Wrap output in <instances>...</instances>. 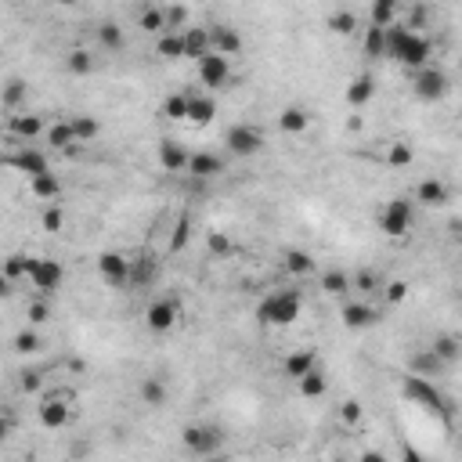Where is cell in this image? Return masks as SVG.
<instances>
[{
	"label": "cell",
	"instance_id": "603a6c76",
	"mask_svg": "<svg viewBox=\"0 0 462 462\" xmlns=\"http://www.w3.org/2000/svg\"><path fill=\"white\" fill-rule=\"evenodd\" d=\"M152 279H156V257L141 253L138 260H130V282L134 286H148Z\"/></svg>",
	"mask_w": 462,
	"mask_h": 462
},
{
	"label": "cell",
	"instance_id": "3957f363",
	"mask_svg": "<svg viewBox=\"0 0 462 462\" xmlns=\"http://www.w3.org/2000/svg\"><path fill=\"white\" fill-rule=\"evenodd\" d=\"M405 394L412 397V401H419L423 408H430V412H441L448 423H451V415H455V408H451V401H444V394L430 383L426 376H408L405 379Z\"/></svg>",
	"mask_w": 462,
	"mask_h": 462
},
{
	"label": "cell",
	"instance_id": "d6986e66",
	"mask_svg": "<svg viewBox=\"0 0 462 462\" xmlns=\"http://www.w3.org/2000/svg\"><path fill=\"white\" fill-rule=\"evenodd\" d=\"M311 368H318V358L311 354V351H296V354H289L286 358V365H282V372L289 376V379H303Z\"/></svg>",
	"mask_w": 462,
	"mask_h": 462
},
{
	"label": "cell",
	"instance_id": "44dd1931",
	"mask_svg": "<svg viewBox=\"0 0 462 462\" xmlns=\"http://www.w3.org/2000/svg\"><path fill=\"white\" fill-rule=\"evenodd\" d=\"M159 163H163V170L177 174V170L188 166V152H184L177 141H163V145H159Z\"/></svg>",
	"mask_w": 462,
	"mask_h": 462
},
{
	"label": "cell",
	"instance_id": "f6af8a7d",
	"mask_svg": "<svg viewBox=\"0 0 462 462\" xmlns=\"http://www.w3.org/2000/svg\"><path fill=\"white\" fill-rule=\"evenodd\" d=\"M98 37H102L105 47H123V33H119V25H112V22H102V25H98Z\"/></svg>",
	"mask_w": 462,
	"mask_h": 462
},
{
	"label": "cell",
	"instance_id": "7a4b0ae2",
	"mask_svg": "<svg viewBox=\"0 0 462 462\" xmlns=\"http://www.w3.org/2000/svg\"><path fill=\"white\" fill-rule=\"evenodd\" d=\"M257 318L267 325H293L300 318V293L296 289H282V293H271L260 300L257 307Z\"/></svg>",
	"mask_w": 462,
	"mask_h": 462
},
{
	"label": "cell",
	"instance_id": "52a82bcc",
	"mask_svg": "<svg viewBox=\"0 0 462 462\" xmlns=\"http://www.w3.org/2000/svg\"><path fill=\"white\" fill-rule=\"evenodd\" d=\"M415 95H419L423 102H441V98L448 95V76H444V69H434V66L419 69V76H415Z\"/></svg>",
	"mask_w": 462,
	"mask_h": 462
},
{
	"label": "cell",
	"instance_id": "8fae6325",
	"mask_svg": "<svg viewBox=\"0 0 462 462\" xmlns=\"http://www.w3.org/2000/svg\"><path fill=\"white\" fill-rule=\"evenodd\" d=\"M145 322H148V329L152 332H170L174 325H177V300H156L148 307V315H145Z\"/></svg>",
	"mask_w": 462,
	"mask_h": 462
},
{
	"label": "cell",
	"instance_id": "836d02e7",
	"mask_svg": "<svg viewBox=\"0 0 462 462\" xmlns=\"http://www.w3.org/2000/svg\"><path fill=\"white\" fill-rule=\"evenodd\" d=\"M141 397H145V405L159 408V405L166 401V390H163V383H159V379H145V383H141Z\"/></svg>",
	"mask_w": 462,
	"mask_h": 462
},
{
	"label": "cell",
	"instance_id": "ab89813d",
	"mask_svg": "<svg viewBox=\"0 0 462 462\" xmlns=\"http://www.w3.org/2000/svg\"><path fill=\"white\" fill-rule=\"evenodd\" d=\"M163 112L170 119H188V95H170L166 105H163Z\"/></svg>",
	"mask_w": 462,
	"mask_h": 462
},
{
	"label": "cell",
	"instance_id": "277c9868",
	"mask_svg": "<svg viewBox=\"0 0 462 462\" xmlns=\"http://www.w3.org/2000/svg\"><path fill=\"white\" fill-rule=\"evenodd\" d=\"M184 448L188 451H195V455H213L221 448V441H224V434L213 423H192V426H184Z\"/></svg>",
	"mask_w": 462,
	"mask_h": 462
},
{
	"label": "cell",
	"instance_id": "91938a15",
	"mask_svg": "<svg viewBox=\"0 0 462 462\" xmlns=\"http://www.w3.org/2000/svg\"><path fill=\"white\" fill-rule=\"evenodd\" d=\"M361 462H387V455H383V451H365Z\"/></svg>",
	"mask_w": 462,
	"mask_h": 462
},
{
	"label": "cell",
	"instance_id": "e575fe53",
	"mask_svg": "<svg viewBox=\"0 0 462 462\" xmlns=\"http://www.w3.org/2000/svg\"><path fill=\"white\" fill-rule=\"evenodd\" d=\"M322 289H325L329 296H344V293L351 289V282H347V274H344V271H329L325 279H322Z\"/></svg>",
	"mask_w": 462,
	"mask_h": 462
},
{
	"label": "cell",
	"instance_id": "484cf974",
	"mask_svg": "<svg viewBox=\"0 0 462 462\" xmlns=\"http://www.w3.org/2000/svg\"><path fill=\"white\" fill-rule=\"evenodd\" d=\"M11 130H15L18 138H25V141H33V138L44 130V123H40V116H15V119H11Z\"/></svg>",
	"mask_w": 462,
	"mask_h": 462
},
{
	"label": "cell",
	"instance_id": "cb8c5ba5",
	"mask_svg": "<svg viewBox=\"0 0 462 462\" xmlns=\"http://www.w3.org/2000/svg\"><path fill=\"white\" fill-rule=\"evenodd\" d=\"M307 123H311V116H307L303 109H296V105L282 109V116H279V127H282L286 134H300V130H307Z\"/></svg>",
	"mask_w": 462,
	"mask_h": 462
},
{
	"label": "cell",
	"instance_id": "4dcf8cb0",
	"mask_svg": "<svg viewBox=\"0 0 462 462\" xmlns=\"http://www.w3.org/2000/svg\"><path fill=\"white\" fill-rule=\"evenodd\" d=\"M47 141H51L54 148H76V138H73L69 123H54V127L47 130Z\"/></svg>",
	"mask_w": 462,
	"mask_h": 462
},
{
	"label": "cell",
	"instance_id": "9f6ffc18",
	"mask_svg": "<svg viewBox=\"0 0 462 462\" xmlns=\"http://www.w3.org/2000/svg\"><path fill=\"white\" fill-rule=\"evenodd\" d=\"M29 322H47V303H29Z\"/></svg>",
	"mask_w": 462,
	"mask_h": 462
},
{
	"label": "cell",
	"instance_id": "7402d4cb",
	"mask_svg": "<svg viewBox=\"0 0 462 462\" xmlns=\"http://www.w3.org/2000/svg\"><path fill=\"white\" fill-rule=\"evenodd\" d=\"M188 170H192L195 177H213V174L224 170V163L213 156V152H195V156H188Z\"/></svg>",
	"mask_w": 462,
	"mask_h": 462
},
{
	"label": "cell",
	"instance_id": "ffe728a7",
	"mask_svg": "<svg viewBox=\"0 0 462 462\" xmlns=\"http://www.w3.org/2000/svg\"><path fill=\"white\" fill-rule=\"evenodd\" d=\"M372 95H376V80L368 76V73H361L351 87H347V102L354 105V109H361V105H368L372 102Z\"/></svg>",
	"mask_w": 462,
	"mask_h": 462
},
{
	"label": "cell",
	"instance_id": "f907efd6",
	"mask_svg": "<svg viewBox=\"0 0 462 462\" xmlns=\"http://www.w3.org/2000/svg\"><path fill=\"white\" fill-rule=\"evenodd\" d=\"M163 18H166V29L174 33V25H184V18H188V8H163Z\"/></svg>",
	"mask_w": 462,
	"mask_h": 462
},
{
	"label": "cell",
	"instance_id": "f35d334b",
	"mask_svg": "<svg viewBox=\"0 0 462 462\" xmlns=\"http://www.w3.org/2000/svg\"><path fill=\"white\" fill-rule=\"evenodd\" d=\"M188 235H192V221H188V217H181L177 228H174V235H170V250L181 253L184 245H188Z\"/></svg>",
	"mask_w": 462,
	"mask_h": 462
},
{
	"label": "cell",
	"instance_id": "6f0895ef",
	"mask_svg": "<svg viewBox=\"0 0 462 462\" xmlns=\"http://www.w3.org/2000/svg\"><path fill=\"white\" fill-rule=\"evenodd\" d=\"M401 462H426L415 448H408V444H401Z\"/></svg>",
	"mask_w": 462,
	"mask_h": 462
},
{
	"label": "cell",
	"instance_id": "d590c367",
	"mask_svg": "<svg viewBox=\"0 0 462 462\" xmlns=\"http://www.w3.org/2000/svg\"><path fill=\"white\" fill-rule=\"evenodd\" d=\"M329 29H332V33H340V37L354 33V29H358V18H354V11H336V15L329 18Z\"/></svg>",
	"mask_w": 462,
	"mask_h": 462
},
{
	"label": "cell",
	"instance_id": "7bdbcfd3",
	"mask_svg": "<svg viewBox=\"0 0 462 462\" xmlns=\"http://www.w3.org/2000/svg\"><path fill=\"white\" fill-rule=\"evenodd\" d=\"M90 69H95V61H90V54H87V51H73V54H69V73L87 76Z\"/></svg>",
	"mask_w": 462,
	"mask_h": 462
},
{
	"label": "cell",
	"instance_id": "b9f144b4",
	"mask_svg": "<svg viewBox=\"0 0 462 462\" xmlns=\"http://www.w3.org/2000/svg\"><path fill=\"white\" fill-rule=\"evenodd\" d=\"M15 351H18V354H33V351H40V336H37V332H29V329H22V332L15 336Z\"/></svg>",
	"mask_w": 462,
	"mask_h": 462
},
{
	"label": "cell",
	"instance_id": "8d00e7d4",
	"mask_svg": "<svg viewBox=\"0 0 462 462\" xmlns=\"http://www.w3.org/2000/svg\"><path fill=\"white\" fill-rule=\"evenodd\" d=\"M25 80H8V87H4V98H0V102H4L8 109H18L22 102H25Z\"/></svg>",
	"mask_w": 462,
	"mask_h": 462
},
{
	"label": "cell",
	"instance_id": "e0dca14e",
	"mask_svg": "<svg viewBox=\"0 0 462 462\" xmlns=\"http://www.w3.org/2000/svg\"><path fill=\"white\" fill-rule=\"evenodd\" d=\"M415 199L423 206H444L448 202V184L437 181V177H430V181H423L419 188H415Z\"/></svg>",
	"mask_w": 462,
	"mask_h": 462
},
{
	"label": "cell",
	"instance_id": "db71d44e",
	"mask_svg": "<svg viewBox=\"0 0 462 462\" xmlns=\"http://www.w3.org/2000/svg\"><path fill=\"white\" fill-rule=\"evenodd\" d=\"M405 296H408V282H390L387 286V300L390 303H401Z\"/></svg>",
	"mask_w": 462,
	"mask_h": 462
},
{
	"label": "cell",
	"instance_id": "2e32d148",
	"mask_svg": "<svg viewBox=\"0 0 462 462\" xmlns=\"http://www.w3.org/2000/svg\"><path fill=\"white\" fill-rule=\"evenodd\" d=\"M213 116H217V102H213V98H202V95L188 98V123L206 127V123H213Z\"/></svg>",
	"mask_w": 462,
	"mask_h": 462
},
{
	"label": "cell",
	"instance_id": "5b68a950",
	"mask_svg": "<svg viewBox=\"0 0 462 462\" xmlns=\"http://www.w3.org/2000/svg\"><path fill=\"white\" fill-rule=\"evenodd\" d=\"M379 228H383L390 238H401V235L412 228V202H408L405 195L390 199L387 209H383V217H379Z\"/></svg>",
	"mask_w": 462,
	"mask_h": 462
},
{
	"label": "cell",
	"instance_id": "d4e9b609",
	"mask_svg": "<svg viewBox=\"0 0 462 462\" xmlns=\"http://www.w3.org/2000/svg\"><path fill=\"white\" fill-rule=\"evenodd\" d=\"M29 188H33V195H40V199H58L61 195V181L54 174H40V177L29 181Z\"/></svg>",
	"mask_w": 462,
	"mask_h": 462
},
{
	"label": "cell",
	"instance_id": "ac0fdd59",
	"mask_svg": "<svg viewBox=\"0 0 462 462\" xmlns=\"http://www.w3.org/2000/svg\"><path fill=\"white\" fill-rule=\"evenodd\" d=\"M181 40H184V58L199 61L202 54H209V29H184Z\"/></svg>",
	"mask_w": 462,
	"mask_h": 462
},
{
	"label": "cell",
	"instance_id": "f1b7e54d",
	"mask_svg": "<svg viewBox=\"0 0 462 462\" xmlns=\"http://www.w3.org/2000/svg\"><path fill=\"white\" fill-rule=\"evenodd\" d=\"M29 267H33V257H25V253H11L8 260H4V279L11 282V279H18V274H29Z\"/></svg>",
	"mask_w": 462,
	"mask_h": 462
},
{
	"label": "cell",
	"instance_id": "9a60e30c",
	"mask_svg": "<svg viewBox=\"0 0 462 462\" xmlns=\"http://www.w3.org/2000/svg\"><path fill=\"white\" fill-rule=\"evenodd\" d=\"M376 322H379V315L368 303H344V325L347 329H368Z\"/></svg>",
	"mask_w": 462,
	"mask_h": 462
},
{
	"label": "cell",
	"instance_id": "816d5d0a",
	"mask_svg": "<svg viewBox=\"0 0 462 462\" xmlns=\"http://www.w3.org/2000/svg\"><path fill=\"white\" fill-rule=\"evenodd\" d=\"M354 289L358 293H376V274L372 271H361L358 279H354Z\"/></svg>",
	"mask_w": 462,
	"mask_h": 462
},
{
	"label": "cell",
	"instance_id": "6da1fadb",
	"mask_svg": "<svg viewBox=\"0 0 462 462\" xmlns=\"http://www.w3.org/2000/svg\"><path fill=\"white\" fill-rule=\"evenodd\" d=\"M383 47H387L390 58L401 61V66H408V69H426L430 40L419 37L415 29H408V25H390V29H383Z\"/></svg>",
	"mask_w": 462,
	"mask_h": 462
},
{
	"label": "cell",
	"instance_id": "4fadbf2b",
	"mask_svg": "<svg viewBox=\"0 0 462 462\" xmlns=\"http://www.w3.org/2000/svg\"><path fill=\"white\" fill-rule=\"evenodd\" d=\"M209 51H213V54H221V58L238 54V51H242V37L235 33V29L213 25V29H209Z\"/></svg>",
	"mask_w": 462,
	"mask_h": 462
},
{
	"label": "cell",
	"instance_id": "ba28073f",
	"mask_svg": "<svg viewBox=\"0 0 462 462\" xmlns=\"http://www.w3.org/2000/svg\"><path fill=\"white\" fill-rule=\"evenodd\" d=\"M224 141H228V148L235 152V156H257V152L264 148V134L257 127H245V123L242 127H231Z\"/></svg>",
	"mask_w": 462,
	"mask_h": 462
},
{
	"label": "cell",
	"instance_id": "30bf717a",
	"mask_svg": "<svg viewBox=\"0 0 462 462\" xmlns=\"http://www.w3.org/2000/svg\"><path fill=\"white\" fill-rule=\"evenodd\" d=\"M4 163H8V166H15V170H22L29 181L40 177V174H51V170H47V156H44V152H37V148H29V145H25V148H18L15 156H8Z\"/></svg>",
	"mask_w": 462,
	"mask_h": 462
},
{
	"label": "cell",
	"instance_id": "7c38bea8",
	"mask_svg": "<svg viewBox=\"0 0 462 462\" xmlns=\"http://www.w3.org/2000/svg\"><path fill=\"white\" fill-rule=\"evenodd\" d=\"M199 76H202V83L206 87H221V83H228V76H231V66H228V58H221V54H202L199 58Z\"/></svg>",
	"mask_w": 462,
	"mask_h": 462
},
{
	"label": "cell",
	"instance_id": "1f68e13d",
	"mask_svg": "<svg viewBox=\"0 0 462 462\" xmlns=\"http://www.w3.org/2000/svg\"><path fill=\"white\" fill-rule=\"evenodd\" d=\"M156 51H159L163 58H184V40H181V33H163L159 44H156Z\"/></svg>",
	"mask_w": 462,
	"mask_h": 462
},
{
	"label": "cell",
	"instance_id": "5bb4252c",
	"mask_svg": "<svg viewBox=\"0 0 462 462\" xmlns=\"http://www.w3.org/2000/svg\"><path fill=\"white\" fill-rule=\"evenodd\" d=\"M40 423L47 430H61V426L69 423V405L61 401V397H47V401L40 405Z\"/></svg>",
	"mask_w": 462,
	"mask_h": 462
},
{
	"label": "cell",
	"instance_id": "83f0119b",
	"mask_svg": "<svg viewBox=\"0 0 462 462\" xmlns=\"http://www.w3.org/2000/svg\"><path fill=\"white\" fill-rule=\"evenodd\" d=\"M69 127H73V138H76V141L98 138V119H90V116H73V119H69Z\"/></svg>",
	"mask_w": 462,
	"mask_h": 462
},
{
	"label": "cell",
	"instance_id": "8992f818",
	"mask_svg": "<svg viewBox=\"0 0 462 462\" xmlns=\"http://www.w3.org/2000/svg\"><path fill=\"white\" fill-rule=\"evenodd\" d=\"M61 279H66V271H61L58 260L33 257V267H29V282H33V289H40V293H54V289L61 286Z\"/></svg>",
	"mask_w": 462,
	"mask_h": 462
},
{
	"label": "cell",
	"instance_id": "680465c9",
	"mask_svg": "<svg viewBox=\"0 0 462 462\" xmlns=\"http://www.w3.org/2000/svg\"><path fill=\"white\" fill-rule=\"evenodd\" d=\"M11 426H15V423H11V415H0V441H4V437L11 434Z\"/></svg>",
	"mask_w": 462,
	"mask_h": 462
},
{
	"label": "cell",
	"instance_id": "7dc6e473",
	"mask_svg": "<svg viewBox=\"0 0 462 462\" xmlns=\"http://www.w3.org/2000/svg\"><path fill=\"white\" fill-rule=\"evenodd\" d=\"M141 29H166V18L159 8H145L141 11Z\"/></svg>",
	"mask_w": 462,
	"mask_h": 462
},
{
	"label": "cell",
	"instance_id": "60d3db41",
	"mask_svg": "<svg viewBox=\"0 0 462 462\" xmlns=\"http://www.w3.org/2000/svg\"><path fill=\"white\" fill-rule=\"evenodd\" d=\"M434 354L441 361H455L458 358V340H455V336H441V340L434 344Z\"/></svg>",
	"mask_w": 462,
	"mask_h": 462
},
{
	"label": "cell",
	"instance_id": "f546056e",
	"mask_svg": "<svg viewBox=\"0 0 462 462\" xmlns=\"http://www.w3.org/2000/svg\"><path fill=\"white\" fill-rule=\"evenodd\" d=\"M282 264H286V271H293V274H307L315 267V260L307 257L303 250H286V257H282Z\"/></svg>",
	"mask_w": 462,
	"mask_h": 462
},
{
	"label": "cell",
	"instance_id": "681fc988",
	"mask_svg": "<svg viewBox=\"0 0 462 462\" xmlns=\"http://www.w3.org/2000/svg\"><path fill=\"white\" fill-rule=\"evenodd\" d=\"M61 224H66V213H61L58 206H51L44 213V231H61Z\"/></svg>",
	"mask_w": 462,
	"mask_h": 462
},
{
	"label": "cell",
	"instance_id": "4316f807",
	"mask_svg": "<svg viewBox=\"0 0 462 462\" xmlns=\"http://www.w3.org/2000/svg\"><path fill=\"white\" fill-rule=\"evenodd\" d=\"M300 383V394L303 397H322L325 394V376H322V365L318 368H311V372H307L303 379H296Z\"/></svg>",
	"mask_w": 462,
	"mask_h": 462
},
{
	"label": "cell",
	"instance_id": "9c48e42d",
	"mask_svg": "<svg viewBox=\"0 0 462 462\" xmlns=\"http://www.w3.org/2000/svg\"><path fill=\"white\" fill-rule=\"evenodd\" d=\"M98 271H102V279H105L109 286H116V289L130 282V260L123 257V253H112V250L102 253V257H98Z\"/></svg>",
	"mask_w": 462,
	"mask_h": 462
},
{
	"label": "cell",
	"instance_id": "74e56055",
	"mask_svg": "<svg viewBox=\"0 0 462 462\" xmlns=\"http://www.w3.org/2000/svg\"><path fill=\"white\" fill-rule=\"evenodd\" d=\"M365 54L368 58H383L387 54V47H383V29H368V33H365Z\"/></svg>",
	"mask_w": 462,
	"mask_h": 462
},
{
	"label": "cell",
	"instance_id": "f5cc1de1",
	"mask_svg": "<svg viewBox=\"0 0 462 462\" xmlns=\"http://www.w3.org/2000/svg\"><path fill=\"white\" fill-rule=\"evenodd\" d=\"M340 419H344L347 426H354V423L361 419V401H347V405L340 408Z\"/></svg>",
	"mask_w": 462,
	"mask_h": 462
},
{
	"label": "cell",
	"instance_id": "11a10c76",
	"mask_svg": "<svg viewBox=\"0 0 462 462\" xmlns=\"http://www.w3.org/2000/svg\"><path fill=\"white\" fill-rule=\"evenodd\" d=\"M22 390L25 394H37L40 390V372H22Z\"/></svg>",
	"mask_w": 462,
	"mask_h": 462
},
{
	"label": "cell",
	"instance_id": "c3c4849f",
	"mask_svg": "<svg viewBox=\"0 0 462 462\" xmlns=\"http://www.w3.org/2000/svg\"><path fill=\"white\" fill-rule=\"evenodd\" d=\"M390 166H408L412 163V148L408 145H390Z\"/></svg>",
	"mask_w": 462,
	"mask_h": 462
},
{
	"label": "cell",
	"instance_id": "d6a6232c",
	"mask_svg": "<svg viewBox=\"0 0 462 462\" xmlns=\"http://www.w3.org/2000/svg\"><path fill=\"white\" fill-rule=\"evenodd\" d=\"M394 15H397L394 0H379V4H372V25H376V29H390Z\"/></svg>",
	"mask_w": 462,
	"mask_h": 462
},
{
	"label": "cell",
	"instance_id": "bcb514c9",
	"mask_svg": "<svg viewBox=\"0 0 462 462\" xmlns=\"http://www.w3.org/2000/svg\"><path fill=\"white\" fill-rule=\"evenodd\" d=\"M441 365H444V361H441L434 351H426V354H419V358H415V376H423V372H437Z\"/></svg>",
	"mask_w": 462,
	"mask_h": 462
},
{
	"label": "cell",
	"instance_id": "ee69618b",
	"mask_svg": "<svg viewBox=\"0 0 462 462\" xmlns=\"http://www.w3.org/2000/svg\"><path fill=\"white\" fill-rule=\"evenodd\" d=\"M209 253H217V257H228L231 250H235V245H231V238L224 235V231H209Z\"/></svg>",
	"mask_w": 462,
	"mask_h": 462
},
{
	"label": "cell",
	"instance_id": "94428289",
	"mask_svg": "<svg viewBox=\"0 0 462 462\" xmlns=\"http://www.w3.org/2000/svg\"><path fill=\"white\" fill-rule=\"evenodd\" d=\"M4 296H11V282L4 279V274H0V300H4Z\"/></svg>",
	"mask_w": 462,
	"mask_h": 462
}]
</instances>
